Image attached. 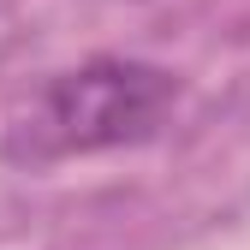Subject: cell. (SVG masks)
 Masks as SVG:
<instances>
[{
  "instance_id": "1",
  "label": "cell",
  "mask_w": 250,
  "mask_h": 250,
  "mask_svg": "<svg viewBox=\"0 0 250 250\" xmlns=\"http://www.w3.org/2000/svg\"><path fill=\"white\" fill-rule=\"evenodd\" d=\"M179 102V78L143 60H83L72 72H54L30 113L12 125L18 161H66V155H96L119 143H143L167 125Z\"/></svg>"
}]
</instances>
